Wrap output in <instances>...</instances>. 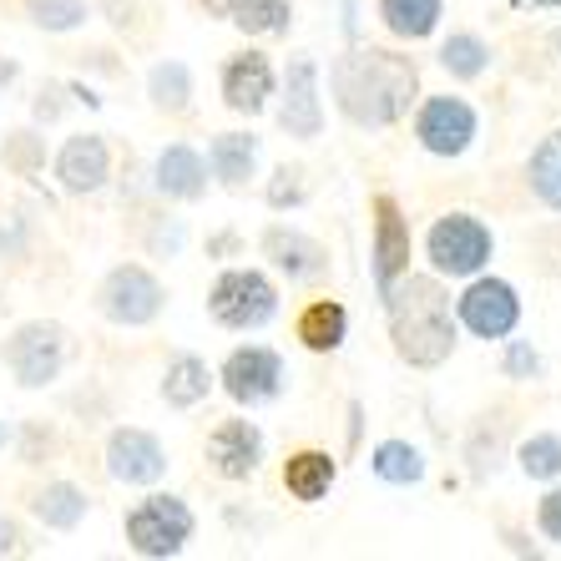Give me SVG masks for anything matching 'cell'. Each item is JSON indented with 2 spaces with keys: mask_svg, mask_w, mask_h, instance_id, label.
Wrapping results in <instances>:
<instances>
[{
  "mask_svg": "<svg viewBox=\"0 0 561 561\" xmlns=\"http://www.w3.org/2000/svg\"><path fill=\"white\" fill-rule=\"evenodd\" d=\"M526 183H531L536 203L551 213H561V127L547 131L541 142H536L531 162H526Z\"/></svg>",
  "mask_w": 561,
  "mask_h": 561,
  "instance_id": "obj_26",
  "label": "cell"
},
{
  "mask_svg": "<svg viewBox=\"0 0 561 561\" xmlns=\"http://www.w3.org/2000/svg\"><path fill=\"white\" fill-rule=\"evenodd\" d=\"M445 15V0H379V21L400 41H425Z\"/></svg>",
  "mask_w": 561,
  "mask_h": 561,
  "instance_id": "obj_24",
  "label": "cell"
},
{
  "mask_svg": "<svg viewBox=\"0 0 561 561\" xmlns=\"http://www.w3.org/2000/svg\"><path fill=\"white\" fill-rule=\"evenodd\" d=\"M208 466L222 481H253L263 466V431L253 420H222L208 435Z\"/></svg>",
  "mask_w": 561,
  "mask_h": 561,
  "instance_id": "obj_15",
  "label": "cell"
},
{
  "mask_svg": "<svg viewBox=\"0 0 561 561\" xmlns=\"http://www.w3.org/2000/svg\"><path fill=\"white\" fill-rule=\"evenodd\" d=\"M5 168H15L21 178H36V172L46 168V147H41L36 131H15V137H5Z\"/></svg>",
  "mask_w": 561,
  "mask_h": 561,
  "instance_id": "obj_32",
  "label": "cell"
},
{
  "mask_svg": "<svg viewBox=\"0 0 561 561\" xmlns=\"http://www.w3.org/2000/svg\"><path fill=\"white\" fill-rule=\"evenodd\" d=\"M268 203H274V208H294V203H304V183H299V172L278 168V172H274V187H268Z\"/></svg>",
  "mask_w": 561,
  "mask_h": 561,
  "instance_id": "obj_35",
  "label": "cell"
},
{
  "mask_svg": "<svg viewBox=\"0 0 561 561\" xmlns=\"http://www.w3.org/2000/svg\"><path fill=\"white\" fill-rule=\"evenodd\" d=\"M344 334H350V313H344L340 299H313L309 309L299 313V340H304V350L334 354L344 344Z\"/></svg>",
  "mask_w": 561,
  "mask_h": 561,
  "instance_id": "obj_23",
  "label": "cell"
},
{
  "mask_svg": "<svg viewBox=\"0 0 561 561\" xmlns=\"http://www.w3.org/2000/svg\"><path fill=\"white\" fill-rule=\"evenodd\" d=\"M162 304H168V294H162L157 274H147L142 263H117V268L102 278V288H96L102 319H112V324H122V329L152 324L157 313H162Z\"/></svg>",
  "mask_w": 561,
  "mask_h": 561,
  "instance_id": "obj_7",
  "label": "cell"
},
{
  "mask_svg": "<svg viewBox=\"0 0 561 561\" xmlns=\"http://www.w3.org/2000/svg\"><path fill=\"white\" fill-rule=\"evenodd\" d=\"M15 77H21V66H15L11 56H0V92H5V87H11Z\"/></svg>",
  "mask_w": 561,
  "mask_h": 561,
  "instance_id": "obj_37",
  "label": "cell"
},
{
  "mask_svg": "<svg viewBox=\"0 0 561 561\" xmlns=\"http://www.w3.org/2000/svg\"><path fill=\"white\" fill-rule=\"evenodd\" d=\"M410 249H415L410 218L400 213L394 197L379 193L375 197V284H379V294H390V288L410 274Z\"/></svg>",
  "mask_w": 561,
  "mask_h": 561,
  "instance_id": "obj_13",
  "label": "cell"
},
{
  "mask_svg": "<svg viewBox=\"0 0 561 561\" xmlns=\"http://www.w3.org/2000/svg\"><path fill=\"white\" fill-rule=\"evenodd\" d=\"M334 481H340V466L329 450H294L284 460V491L294 501H324Z\"/></svg>",
  "mask_w": 561,
  "mask_h": 561,
  "instance_id": "obj_20",
  "label": "cell"
},
{
  "mask_svg": "<svg viewBox=\"0 0 561 561\" xmlns=\"http://www.w3.org/2000/svg\"><path fill=\"white\" fill-rule=\"evenodd\" d=\"M263 253L274 259L278 274H288L294 284H309V278H324L329 274V253L319 238H309L304 228H288V222H274L263 233Z\"/></svg>",
  "mask_w": 561,
  "mask_h": 561,
  "instance_id": "obj_17",
  "label": "cell"
},
{
  "mask_svg": "<svg viewBox=\"0 0 561 561\" xmlns=\"http://www.w3.org/2000/svg\"><path fill=\"white\" fill-rule=\"evenodd\" d=\"M26 15L36 31H77L92 21V5L87 0H26Z\"/></svg>",
  "mask_w": 561,
  "mask_h": 561,
  "instance_id": "obj_31",
  "label": "cell"
},
{
  "mask_svg": "<svg viewBox=\"0 0 561 561\" xmlns=\"http://www.w3.org/2000/svg\"><path fill=\"white\" fill-rule=\"evenodd\" d=\"M369 466H375V476L385 485H420L425 481V456H420L410 440H379Z\"/></svg>",
  "mask_w": 561,
  "mask_h": 561,
  "instance_id": "obj_27",
  "label": "cell"
},
{
  "mask_svg": "<svg viewBox=\"0 0 561 561\" xmlns=\"http://www.w3.org/2000/svg\"><path fill=\"white\" fill-rule=\"evenodd\" d=\"M456 319L476 334V340H506L511 329L522 324V294L506 278H470L466 294L456 299Z\"/></svg>",
  "mask_w": 561,
  "mask_h": 561,
  "instance_id": "obj_8",
  "label": "cell"
},
{
  "mask_svg": "<svg viewBox=\"0 0 561 561\" xmlns=\"http://www.w3.org/2000/svg\"><path fill=\"white\" fill-rule=\"evenodd\" d=\"M222 390H228V400H238V405H268V400H278V390H284V359H278L268 344H243V350H233L228 359H222Z\"/></svg>",
  "mask_w": 561,
  "mask_h": 561,
  "instance_id": "obj_9",
  "label": "cell"
},
{
  "mask_svg": "<svg viewBox=\"0 0 561 561\" xmlns=\"http://www.w3.org/2000/svg\"><path fill=\"white\" fill-rule=\"evenodd\" d=\"M496 253V238L485 228L481 218H470V213H445L435 218L431 238H425V259L440 278H476L491 263Z\"/></svg>",
  "mask_w": 561,
  "mask_h": 561,
  "instance_id": "obj_5",
  "label": "cell"
},
{
  "mask_svg": "<svg viewBox=\"0 0 561 561\" xmlns=\"http://www.w3.org/2000/svg\"><path fill=\"white\" fill-rule=\"evenodd\" d=\"M0 445H5V420H0Z\"/></svg>",
  "mask_w": 561,
  "mask_h": 561,
  "instance_id": "obj_38",
  "label": "cell"
},
{
  "mask_svg": "<svg viewBox=\"0 0 561 561\" xmlns=\"http://www.w3.org/2000/svg\"><path fill=\"white\" fill-rule=\"evenodd\" d=\"M390 299V340L394 354L415 369H435L456 354V313L440 274H405L385 294Z\"/></svg>",
  "mask_w": 561,
  "mask_h": 561,
  "instance_id": "obj_2",
  "label": "cell"
},
{
  "mask_svg": "<svg viewBox=\"0 0 561 561\" xmlns=\"http://www.w3.org/2000/svg\"><path fill=\"white\" fill-rule=\"evenodd\" d=\"M31 511H36V522L46 526V531H77V526L87 522L92 501L71 481H46L36 496H31Z\"/></svg>",
  "mask_w": 561,
  "mask_h": 561,
  "instance_id": "obj_19",
  "label": "cell"
},
{
  "mask_svg": "<svg viewBox=\"0 0 561 561\" xmlns=\"http://www.w3.org/2000/svg\"><path fill=\"white\" fill-rule=\"evenodd\" d=\"M536 531L561 547V485H551L547 496H541V506H536Z\"/></svg>",
  "mask_w": 561,
  "mask_h": 561,
  "instance_id": "obj_34",
  "label": "cell"
},
{
  "mask_svg": "<svg viewBox=\"0 0 561 561\" xmlns=\"http://www.w3.org/2000/svg\"><path fill=\"white\" fill-rule=\"evenodd\" d=\"M147 96H152L157 112H172V117H183L187 102H193V77H187V66H183V61L152 66V77H147Z\"/></svg>",
  "mask_w": 561,
  "mask_h": 561,
  "instance_id": "obj_29",
  "label": "cell"
},
{
  "mask_svg": "<svg viewBox=\"0 0 561 561\" xmlns=\"http://www.w3.org/2000/svg\"><path fill=\"white\" fill-rule=\"evenodd\" d=\"M208 168L218 183L243 187L253 178V168H259V137L253 131H222V137H213Z\"/></svg>",
  "mask_w": 561,
  "mask_h": 561,
  "instance_id": "obj_21",
  "label": "cell"
},
{
  "mask_svg": "<svg viewBox=\"0 0 561 561\" xmlns=\"http://www.w3.org/2000/svg\"><path fill=\"white\" fill-rule=\"evenodd\" d=\"M66 354H71V334H66L61 324H51V319H31V324H21L11 340H5L0 359H5V369L15 375V385L46 390V385L61 379Z\"/></svg>",
  "mask_w": 561,
  "mask_h": 561,
  "instance_id": "obj_6",
  "label": "cell"
},
{
  "mask_svg": "<svg viewBox=\"0 0 561 561\" xmlns=\"http://www.w3.org/2000/svg\"><path fill=\"white\" fill-rule=\"evenodd\" d=\"M21 551V526L11 516H0V557H15Z\"/></svg>",
  "mask_w": 561,
  "mask_h": 561,
  "instance_id": "obj_36",
  "label": "cell"
},
{
  "mask_svg": "<svg viewBox=\"0 0 561 561\" xmlns=\"http://www.w3.org/2000/svg\"><path fill=\"white\" fill-rule=\"evenodd\" d=\"M420 96V71L410 56L354 46L334 61V102L354 127H394Z\"/></svg>",
  "mask_w": 561,
  "mask_h": 561,
  "instance_id": "obj_1",
  "label": "cell"
},
{
  "mask_svg": "<svg viewBox=\"0 0 561 561\" xmlns=\"http://www.w3.org/2000/svg\"><path fill=\"white\" fill-rule=\"evenodd\" d=\"M193 511H187L183 496H168V491H157V496H142L137 506L127 511V547L147 561H168L193 541Z\"/></svg>",
  "mask_w": 561,
  "mask_h": 561,
  "instance_id": "obj_3",
  "label": "cell"
},
{
  "mask_svg": "<svg viewBox=\"0 0 561 561\" xmlns=\"http://www.w3.org/2000/svg\"><path fill=\"white\" fill-rule=\"evenodd\" d=\"M516 466H522L531 481H557L561 476V435H551V431L526 435L522 450H516Z\"/></svg>",
  "mask_w": 561,
  "mask_h": 561,
  "instance_id": "obj_30",
  "label": "cell"
},
{
  "mask_svg": "<svg viewBox=\"0 0 561 561\" xmlns=\"http://www.w3.org/2000/svg\"><path fill=\"white\" fill-rule=\"evenodd\" d=\"M415 137L431 157H460L476 142V106L466 96H425L415 106Z\"/></svg>",
  "mask_w": 561,
  "mask_h": 561,
  "instance_id": "obj_10",
  "label": "cell"
},
{
  "mask_svg": "<svg viewBox=\"0 0 561 561\" xmlns=\"http://www.w3.org/2000/svg\"><path fill=\"white\" fill-rule=\"evenodd\" d=\"M106 178H112V152L96 131H77V137H66L61 152H56V183L61 193L71 197H87V193H102Z\"/></svg>",
  "mask_w": 561,
  "mask_h": 561,
  "instance_id": "obj_14",
  "label": "cell"
},
{
  "mask_svg": "<svg viewBox=\"0 0 561 561\" xmlns=\"http://www.w3.org/2000/svg\"><path fill=\"white\" fill-rule=\"evenodd\" d=\"M208 313H213V324L233 329V334H249V329H263L278 313V288L259 268H222L208 294Z\"/></svg>",
  "mask_w": 561,
  "mask_h": 561,
  "instance_id": "obj_4",
  "label": "cell"
},
{
  "mask_svg": "<svg viewBox=\"0 0 561 561\" xmlns=\"http://www.w3.org/2000/svg\"><path fill=\"white\" fill-rule=\"evenodd\" d=\"M501 369H506V379H531V375H541V354H536L526 340H506Z\"/></svg>",
  "mask_w": 561,
  "mask_h": 561,
  "instance_id": "obj_33",
  "label": "cell"
},
{
  "mask_svg": "<svg viewBox=\"0 0 561 561\" xmlns=\"http://www.w3.org/2000/svg\"><path fill=\"white\" fill-rule=\"evenodd\" d=\"M440 66L450 71L456 81H476L491 71V46H485L476 31H450L440 46Z\"/></svg>",
  "mask_w": 561,
  "mask_h": 561,
  "instance_id": "obj_28",
  "label": "cell"
},
{
  "mask_svg": "<svg viewBox=\"0 0 561 561\" xmlns=\"http://www.w3.org/2000/svg\"><path fill=\"white\" fill-rule=\"evenodd\" d=\"M278 127L299 142H313L324 131V102H319V66L313 56H294L284 71V106H278Z\"/></svg>",
  "mask_w": 561,
  "mask_h": 561,
  "instance_id": "obj_12",
  "label": "cell"
},
{
  "mask_svg": "<svg viewBox=\"0 0 561 561\" xmlns=\"http://www.w3.org/2000/svg\"><path fill=\"white\" fill-rule=\"evenodd\" d=\"M106 476L122 485H157L168 476V450L152 431H137V425H122L106 440Z\"/></svg>",
  "mask_w": 561,
  "mask_h": 561,
  "instance_id": "obj_11",
  "label": "cell"
},
{
  "mask_svg": "<svg viewBox=\"0 0 561 561\" xmlns=\"http://www.w3.org/2000/svg\"><path fill=\"white\" fill-rule=\"evenodd\" d=\"M208 390H213V375H208V365H203L197 354H178V359L168 365V375H162V400H168L172 410L203 405Z\"/></svg>",
  "mask_w": 561,
  "mask_h": 561,
  "instance_id": "obj_25",
  "label": "cell"
},
{
  "mask_svg": "<svg viewBox=\"0 0 561 561\" xmlns=\"http://www.w3.org/2000/svg\"><path fill=\"white\" fill-rule=\"evenodd\" d=\"M152 187L162 197H172V203H197V197L208 193V162H203V152L187 142L162 147L152 162Z\"/></svg>",
  "mask_w": 561,
  "mask_h": 561,
  "instance_id": "obj_18",
  "label": "cell"
},
{
  "mask_svg": "<svg viewBox=\"0 0 561 561\" xmlns=\"http://www.w3.org/2000/svg\"><path fill=\"white\" fill-rule=\"evenodd\" d=\"M268 96H274V61L263 51H238L222 61V102L238 117H259Z\"/></svg>",
  "mask_w": 561,
  "mask_h": 561,
  "instance_id": "obj_16",
  "label": "cell"
},
{
  "mask_svg": "<svg viewBox=\"0 0 561 561\" xmlns=\"http://www.w3.org/2000/svg\"><path fill=\"white\" fill-rule=\"evenodd\" d=\"M213 11H222L238 31L249 36H284L294 26V5L288 0H208Z\"/></svg>",
  "mask_w": 561,
  "mask_h": 561,
  "instance_id": "obj_22",
  "label": "cell"
}]
</instances>
